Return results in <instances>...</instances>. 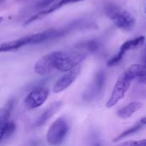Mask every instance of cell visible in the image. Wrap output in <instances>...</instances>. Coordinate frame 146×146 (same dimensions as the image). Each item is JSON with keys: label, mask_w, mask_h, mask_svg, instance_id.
I'll use <instances>...</instances> for the list:
<instances>
[{"label": "cell", "mask_w": 146, "mask_h": 146, "mask_svg": "<svg viewBox=\"0 0 146 146\" xmlns=\"http://www.w3.org/2000/svg\"><path fill=\"white\" fill-rule=\"evenodd\" d=\"M49 94V89L46 87L38 86L34 88L26 97L24 101L25 107L27 110H34L40 107L46 102Z\"/></svg>", "instance_id": "cell-7"}, {"label": "cell", "mask_w": 146, "mask_h": 146, "mask_svg": "<svg viewBox=\"0 0 146 146\" xmlns=\"http://www.w3.org/2000/svg\"><path fill=\"white\" fill-rule=\"evenodd\" d=\"M58 0H40L37 4H36V8L37 9H46L49 7H50L51 5H53L55 3H56Z\"/></svg>", "instance_id": "cell-17"}, {"label": "cell", "mask_w": 146, "mask_h": 146, "mask_svg": "<svg viewBox=\"0 0 146 146\" xmlns=\"http://www.w3.org/2000/svg\"><path fill=\"white\" fill-rule=\"evenodd\" d=\"M62 102H54L51 104H50V106L48 108H46L44 110V111L37 118V120L34 122V126L35 127H40L42 125H44V123H46L56 112L57 110L62 107Z\"/></svg>", "instance_id": "cell-12"}, {"label": "cell", "mask_w": 146, "mask_h": 146, "mask_svg": "<svg viewBox=\"0 0 146 146\" xmlns=\"http://www.w3.org/2000/svg\"><path fill=\"white\" fill-rule=\"evenodd\" d=\"M86 53L82 51H53L41 57L34 65V71L44 76L54 70L68 72L86 59Z\"/></svg>", "instance_id": "cell-1"}, {"label": "cell", "mask_w": 146, "mask_h": 146, "mask_svg": "<svg viewBox=\"0 0 146 146\" xmlns=\"http://www.w3.org/2000/svg\"><path fill=\"white\" fill-rule=\"evenodd\" d=\"M107 16L113 21L115 26L123 31H131L136 24L135 17L128 11L118 7L110 6L106 9Z\"/></svg>", "instance_id": "cell-2"}, {"label": "cell", "mask_w": 146, "mask_h": 146, "mask_svg": "<svg viewBox=\"0 0 146 146\" xmlns=\"http://www.w3.org/2000/svg\"><path fill=\"white\" fill-rule=\"evenodd\" d=\"M132 76L139 80V82L146 84V65L145 64H133L127 69Z\"/></svg>", "instance_id": "cell-14"}, {"label": "cell", "mask_w": 146, "mask_h": 146, "mask_svg": "<svg viewBox=\"0 0 146 146\" xmlns=\"http://www.w3.org/2000/svg\"><path fill=\"white\" fill-rule=\"evenodd\" d=\"M3 16H0V24L3 22Z\"/></svg>", "instance_id": "cell-21"}, {"label": "cell", "mask_w": 146, "mask_h": 146, "mask_svg": "<svg viewBox=\"0 0 146 146\" xmlns=\"http://www.w3.org/2000/svg\"><path fill=\"white\" fill-rule=\"evenodd\" d=\"M143 126H144V125H142L140 122L135 124L134 126L131 127L130 128H128V129L123 131L122 133H121L117 137H115V138L113 139V142H119L120 140H121V139H126V138H127V137H129V136L134 134L135 133H137L138 131H139V130L143 127Z\"/></svg>", "instance_id": "cell-15"}, {"label": "cell", "mask_w": 146, "mask_h": 146, "mask_svg": "<svg viewBox=\"0 0 146 146\" xmlns=\"http://www.w3.org/2000/svg\"><path fill=\"white\" fill-rule=\"evenodd\" d=\"M30 44H36V39H35L34 33L21 37V38L15 39V40L8 41V42L1 44H0V53L16 50L20 48H22L23 46L30 45Z\"/></svg>", "instance_id": "cell-9"}, {"label": "cell", "mask_w": 146, "mask_h": 146, "mask_svg": "<svg viewBox=\"0 0 146 146\" xmlns=\"http://www.w3.org/2000/svg\"><path fill=\"white\" fill-rule=\"evenodd\" d=\"M95 146H100V145H98H98H96Z\"/></svg>", "instance_id": "cell-24"}, {"label": "cell", "mask_w": 146, "mask_h": 146, "mask_svg": "<svg viewBox=\"0 0 146 146\" xmlns=\"http://www.w3.org/2000/svg\"><path fill=\"white\" fill-rule=\"evenodd\" d=\"M145 14H146V7H145Z\"/></svg>", "instance_id": "cell-23"}, {"label": "cell", "mask_w": 146, "mask_h": 146, "mask_svg": "<svg viewBox=\"0 0 146 146\" xmlns=\"http://www.w3.org/2000/svg\"><path fill=\"white\" fill-rule=\"evenodd\" d=\"M145 41V36H139V37H137L133 39H130V40L124 42L121 44V46L120 47L118 53L108 61L107 66L111 68V67H115V66L118 65V63L122 60L123 56H125V54L127 52L133 50H136L139 47L142 46L144 44Z\"/></svg>", "instance_id": "cell-6"}, {"label": "cell", "mask_w": 146, "mask_h": 146, "mask_svg": "<svg viewBox=\"0 0 146 146\" xmlns=\"http://www.w3.org/2000/svg\"><path fill=\"white\" fill-rule=\"evenodd\" d=\"M4 1H5V0H0V3H3Z\"/></svg>", "instance_id": "cell-22"}, {"label": "cell", "mask_w": 146, "mask_h": 146, "mask_svg": "<svg viewBox=\"0 0 146 146\" xmlns=\"http://www.w3.org/2000/svg\"><path fill=\"white\" fill-rule=\"evenodd\" d=\"M142 125H146V117L145 118H143V119H141V121H139Z\"/></svg>", "instance_id": "cell-20"}, {"label": "cell", "mask_w": 146, "mask_h": 146, "mask_svg": "<svg viewBox=\"0 0 146 146\" xmlns=\"http://www.w3.org/2000/svg\"><path fill=\"white\" fill-rule=\"evenodd\" d=\"M142 61H143V64L146 65V45H145V50H144V53H143Z\"/></svg>", "instance_id": "cell-19"}, {"label": "cell", "mask_w": 146, "mask_h": 146, "mask_svg": "<svg viewBox=\"0 0 146 146\" xmlns=\"http://www.w3.org/2000/svg\"><path fill=\"white\" fill-rule=\"evenodd\" d=\"M14 101L10 99L2 108H0V142L3 139H8L15 131V125L9 121V116L13 109Z\"/></svg>", "instance_id": "cell-5"}, {"label": "cell", "mask_w": 146, "mask_h": 146, "mask_svg": "<svg viewBox=\"0 0 146 146\" xmlns=\"http://www.w3.org/2000/svg\"><path fill=\"white\" fill-rule=\"evenodd\" d=\"M81 1H84V0H58L56 3H55L53 5H51L50 7H49L48 9H44L38 13H37L36 15L31 16L26 22L24 25H28V24H31L33 23V21H38V20H41L43 19L44 17H45L46 15L60 9L61 8H62L64 5H67V4H70V3H79V2H81Z\"/></svg>", "instance_id": "cell-11"}, {"label": "cell", "mask_w": 146, "mask_h": 146, "mask_svg": "<svg viewBox=\"0 0 146 146\" xmlns=\"http://www.w3.org/2000/svg\"><path fill=\"white\" fill-rule=\"evenodd\" d=\"M81 72V67L78 66L75 68L66 72L64 75H62L55 84L54 86V92L56 93H60L63 91H65L67 88H68L78 78Z\"/></svg>", "instance_id": "cell-10"}, {"label": "cell", "mask_w": 146, "mask_h": 146, "mask_svg": "<svg viewBox=\"0 0 146 146\" xmlns=\"http://www.w3.org/2000/svg\"><path fill=\"white\" fill-rule=\"evenodd\" d=\"M98 43L97 41H94V40H91V41H87L86 43H82L79 45V48H81V49H84V50H86L88 51H91V52H94L96 51L98 49Z\"/></svg>", "instance_id": "cell-16"}, {"label": "cell", "mask_w": 146, "mask_h": 146, "mask_svg": "<svg viewBox=\"0 0 146 146\" xmlns=\"http://www.w3.org/2000/svg\"><path fill=\"white\" fill-rule=\"evenodd\" d=\"M69 127V124L65 118H58L51 124L47 132V142L52 146L60 145L68 135Z\"/></svg>", "instance_id": "cell-4"}, {"label": "cell", "mask_w": 146, "mask_h": 146, "mask_svg": "<svg viewBox=\"0 0 146 146\" xmlns=\"http://www.w3.org/2000/svg\"><path fill=\"white\" fill-rule=\"evenodd\" d=\"M141 107L142 103L137 101L131 102L117 111V116L121 119H127L131 117L133 115H134L139 110H140Z\"/></svg>", "instance_id": "cell-13"}, {"label": "cell", "mask_w": 146, "mask_h": 146, "mask_svg": "<svg viewBox=\"0 0 146 146\" xmlns=\"http://www.w3.org/2000/svg\"><path fill=\"white\" fill-rule=\"evenodd\" d=\"M119 146H146V139L137 141H127Z\"/></svg>", "instance_id": "cell-18"}, {"label": "cell", "mask_w": 146, "mask_h": 146, "mask_svg": "<svg viewBox=\"0 0 146 146\" xmlns=\"http://www.w3.org/2000/svg\"><path fill=\"white\" fill-rule=\"evenodd\" d=\"M133 80L134 78L127 70L124 71L118 77L115 82V85L113 88V91L111 92V95L110 97V99L106 103L107 108L110 109V108L114 107L121 99H122L125 97Z\"/></svg>", "instance_id": "cell-3"}, {"label": "cell", "mask_w": 146, "mask_h": 146, "mask_svg": "<svg viewBox=\"0 0 146 146\" xmlns=\"http://www.w3.org/2000/svg\"><path fill=\"white\" fill-rule=\"evenodd\" d=\"M105 80H106V77H105L104 72L102 71V70L98 71L96 74L92 85L85 92V93L83 95L84 100L92 101L94 98H98L100 95V93L102 92V91H103V89L104 87Z\"/></svg>", "instance_id": "cell-8"}]
</instances>
